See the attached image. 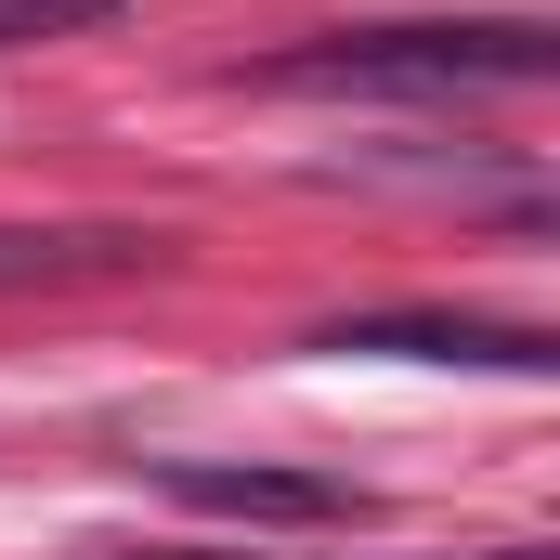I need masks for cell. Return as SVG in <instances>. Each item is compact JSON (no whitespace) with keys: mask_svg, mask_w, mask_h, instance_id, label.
<instances>
[{"mask_svg":"<svg viewBox=\"0 0 560 560\" xmlns=\"http://www.w3.org/2000/svg\"><path fill=\"white\" fill-rule=\"evenodd\" d=\"M326 352H418V365H509V378H548V365H560L535 326H443V313H378V326H339Z\"/></svg>","mask_w":560,"mask_h":560,"instance_id":"3","label":"cell"},{"mask_svg":"<svg viewBox=\"0 0 560 560\" xmlns=\"http://www.w3.org/2000/svg\"><path fill=\"white\" fill-rule=\"evenodd\" d=\"M170 495H183V509H222V522H352V482H326V469H222V456H170Z\"/></svg>","mask_w":560,"mask_h":560,"instance_id":"2","label":"cell"},{"mask_svg":"<svg viewBox=\"0 0 560 560\" xmlns=\"http://www.w3.org/2000/svg\"><path fill=\"white\" fill-rule=\"evenodd\" d=\"M535 79H548L535 13H495V26H339V39L261 66V92H535Z\"/></svg>","mask_w":560,"mask_h":560,"instance_id":"1","label":"cell"},{"mask_svg":"<svg viewBox=\"0 0 560 560\" xmlns=\"http://www.w3.org/2000/svg\"><path fill=\"white\" fill-rule=\"evenodd\" d=\"M131 235H39V222H0V287H52V275H92L118 261Z\"/></svg>","mask_w":560,"mask_h":560,"instance_id":"4","label":"cell"},{"mask_svg":"<svg viewBox=\"0 0 560 560\" xmlns=\"http://www.w3.org/2000/svg\"><path fill=\"white\" fill-rule=\"evenodd\" d=\"M118 0H0V52L13 39H66V26H105Z\"/></svg>","mask_w":560,"mask_h":560,"instance_id":"5","label":"cell"},{"mask_svg":"<svg viewBox=\"0 0 560 560\" xmlns=\"http://www.w3.org/2000/svg\"><path fill=\"white\" fill-rule=\"evenodd\" d=\"M495 560H548V548H495Z\"/></svg>","mask_w":560,"mask_h":560,"instance_id":"6","label":"cell"}]
</instances>
